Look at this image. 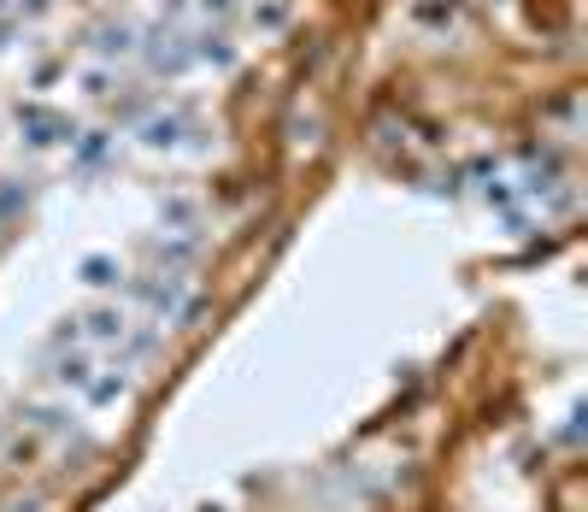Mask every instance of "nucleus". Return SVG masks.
Listing matches in <instances>:
<instances>
[{"mask_svg": "<svg viewBox=\"0 0 588 512\" xmlns=\"http://www.w3.org/2000/svg\"><path fill=\"white\" fill-rule=\"evenodd\" d=\"M12 42H19V19H12V12H0V48H12Z\"/></svg>", "mask_w": 588, "mask_h": 512, "instance_id": "9d476101", "label": "nucleus"}, {"mask_svg": "<svg viewBox=\"0 0 588 512\" xmlns=\"http://www.w3.org/2000/svg\"><path fill=\"white\" fill-rule=\"evenodd\" d=\"M113 83H118L113 66H83V71L71 77V89H83L89 101H106V95H113Z\"/></svg>", "mask_w": 588, "mask_h": 512, "instance_id": "39448f33", "label": "nucleus"}, {"mask_svg": "<svg viewBox=\"0 0 588 512\" xmlns=\"http://www.w3.org/2000/svg\"><path fill=\"white\" fill-rule=\"evenodd\" d=\"M89 48H94V66H113V59H130L141 54V30L130 19H113V24H101L89 36Z\"/></svg>", "mask_w": 588, "mask_h": 512, "instance_id": "f03ea898", "label": "nucleus"}, {"mask_svg": "<svg viewBox=\"0 0 588 512\" xmlns=\"http://www.w3.org/2000/svg\"><path fill=\"white\" fill-rule=\"evenodd\" d=\"M188 12H200V19H230L235 0H188Z\"/></svg>", "mask_w": 588, "mask_h": 512, "instance_id": "6e6552de", "label": "nucleus"}, {"mask_svg": "<svg viewBox=\"0 0 588 512\" xmlns=\"http://www.w3.org/2000/svg\"><path fill=\"white\" fill-rule=\"evenodd\" d=\"M177 136H183V118L177 113H159V118L141 124V142H148V148H177Z\"/></svg>", "mask_w": 588, "mask_h": 512, "instance_id": "423d86ee", "label": "nucleus"}, {"mask_svg": "<svg viewBox=\"0 0 588 512\" xmlns=\"http://www.w3.org/2000/svg\"><path fill=\"white\" fill-rule=\"evenodd\" d=\"M188 48H195V66H235V48H230V36L224 30H200V36H188Z\"/></svg>", "mask_w": 588, "mask_h": 512, "instance_id": "7ed1b4c3", "label": "nucleus"}, {"mask_svg": "<svg viewBox=\"0 0 588 512\" xmlns=\"http://www.w3.org/2000/svg\"><path fill=\"white\" fill-rule=\"evenodd\" d=\"M141 59H148L153 77H188L195 71V48L177 30H141Z\"/></svg>", "mask_w": 588, "mask_h": 512, "instance_id": "f257e3e1", "label": "nucleus"}, {"mask_svg": "<svg viewBox=\"0 0 588 512\" xmlns=\"http://www.w3.org/2000/svg\"><path fill=\"white\" fill-rule=\"evenodd\" d=\"M283 19H289V12H283V7H253V24H265V30H277Z\"/></svg>", "mask_w": 588, "mask_h": 512, "instance_id": "1a4fd4ad", "label": "nucleus"}, {"mask_svg": "<svg viewBox=\"0 0 588 512\" xmlns=\"http://www.w3.org/2000/svg\"><path fill=\"white\" fill-rule=\"evenodd\" d=\"M54 7H59V0H7V12H12V19H47Z\"/></svg>", "mask_w": 588, "mask_h": 512, "instance_id": "0eeeda50", "label": "nucleus"}, {"mask_svg": "<svg viewBox=\"0 0 588 512\" xmlns=\"http://www.w3.org/2000/svg\"><path fill=\"white\" fill-rule=\"evenodd\" d=\"M19 130H30V142L47 148V142H59V136H66V124L47 113V106H19Z\"/></svg>", "mask_w": 588, "mask_h": 512, "instance_id": "20e7f679", "label": "nucleus"}]
</instances>
